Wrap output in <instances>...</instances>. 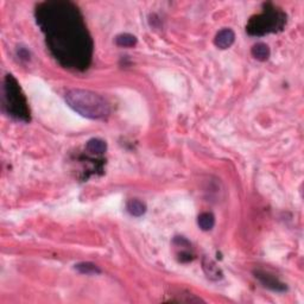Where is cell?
<instances>
[{
	"mask_svg": "<svg viewBox=\"0 0 304 304\" xmlns=\"http://www.w3.org/2000/svg\"><path fill=\"white\" fill-rule=\"evenodd\" d=\"M197 223L202 230H211L215 225V218L212 213H202Z\"/></svg>",
	"mask_w": 304,
	"mask_h": 304,
	"instance_id": "cell-12",
	"label": "cell"
},
{
	"mask_svg": "<svg viewBox=\"0 0 304 304\" xmlns=\"http://www.w3.org/2000/svg\"><path fill=\"white\" fill-rule=\"evenodd\" d=\"M75 270H77L82 275H98V273L101 272V270H100L95 264L88 263V261H86V263L76 264Z\"/></svg>",
	"mask_w": 304,
	"mask_h": 304,
	"instance_id": "cell-13",
	"label": "cell"
},
{
	"mask_svg": "<svg viewBox=\"0 0 304 304\" xmlns=\"http://www.w3.org/2000/svg\"><path fill=\"white\" fill-rule=\"evenodd\" d=\"M86 150L92 154H103L107 151V144L99 138H92L87 142Z\"/></svg>",
	"mask_w": 304,
	"mask_h": 304,
	"instance_id": "cell-10",
	"label": "cell"
},
{
	"mask_svg": "<svg viewBox=\"0 0 304 304\" xmlns=\"http://www.w3.org/2000/svg\"><path fill=\"white\" fill-rule=\"evenodd\" d=\"M115 43L121 48H132L137 44V37L131 33H120L115 38Z\"/></svg>",
	"mask_w": 304,
	"mask_h": 304,
	"instance_id": "cell-11",
	"label": "cell"
},
{
	"mask_svg": "<svg viewBox=\"0 0 304 304\" xmlns=\"http://www.w3.org/2000/svg\"><path fill=\"white\" fill-rule=\"evenodd\" d=\"M235 41V33L232 29H223L217 33L214 38V44L219 49H228L230 48Z\"/></svg>",
	"mask_w": 304,
	"mask_h": 304,
	"instance_id": "cell-6",
	"label": "cell"
},
{
	"mask_svg": "<svg viewBox=\"0 0 304 304\" xmlns=\"http://www.w3.org/2000/svg\"><path fill=\"white\" fill-rule=\"evenodd\" d=\"M254 275L255 278H257L264 287L270 289V290L277 291V293H283V291L287 290V285L279 281L278 278H276L275 276L270 275V273L264 271H255Z\"/></svg>",
	"mask_w": 304,
	"mask_h": 304,
	"instance_id": "cell-5",
	"label": "cell"
},
{
	"mask_svg": "<svg viewBox=\"0 0 304 304\" xmlns=\"http://www.w3.org/2000/svg\"><path fill=\"white\" fill-rule=\"evenodd\" d=\"M287 24V13L277 6L270 4L264 5L261 13L253 16L246 25V31L251 36H264L269 33H277L284 29Z\"/></svg>",
	"mask_w": 304,
	"mask_h": 304,
	"instance_id": "cell-4",
	"label": "cell"
},
{
	"mask_svg": "<svg viewBox=\"0 0 304 304\" xmlns=\"http://www.w3.org/2000/svg\"><path fill=\"white\" fill-rule=\"evenodd\" d=\"M202 267L206 276L211 279V281H220V279H223L224 273L221 271V269L212 259H209V258H203Z\"/></svg>",
	"mask_w": 304,
	"mask_h": 304,
	"instance_id": "cell-7",
	"label": "cell"
},
{
	"mask_svg": "<svg viewBox=\"0 0 304 304\" xmlns=\"http://www.w3.org/2000/svg\"><path fill=\"white\" fill-rule=\"evenodd\" d=\"M126 209H127V212L130 213V215L139 218V217H143V215L147 213V205H145L143 201H141V200L132 199L127 202Z\"/></svg>",
	"mask_w": 304,
	"mask_h": 304,
	"instance_id": "cell-8",
	"label": "cell"
},
{
	"mask_svg": "<svg viewBox=\"0 0 304 304\" xmlns=\"http://www.w3.org/2000/svg\"><path fill=\"white\" fill-rule=\"evenodd\" d=\"M252 56L254 57L257 61H260V62H265V61L269 60L270 55H271V51H270L269 45L265 43H257L252 47L251 49Z\"/></svg>",
	"mask_w": 304,
	"mask_h": 304,
	"instance_id": "cell-9",
	"label": "cell"
},
{
	"mask_svg": "<svg viewBox=\"0 0 304 304\" xmlns=\"http://www.w3.org/2000/svg\"><path fill=\"white\" fill-rule=\"evenodd\" d=\"M2 108L11 118L29 123L30 109L20 84L13 75H6L2 86Z\"/></svg>",
	"mask_w": 304,
	"mask_h": 304,
	"instance_id": "cell-3",
	"label": "cell"
},
{
	"mask_svg": "<svg viewBox=\"0 0 304 304\" xmlns=\"http://www.w3.org/2000/svg\"><path fill=\"white\" fill-rule=\"evenodd\" d=\"M35 16L55 60L65 68L86 71L94 43L77 6L66 0L44 1L37 5Z\"/></svg>",
	"mask_w": 304,
	"mask_h": 304,
	"instance_id": "cell-1",
	"label": "cell"
},
{
	"mask_svg": "<svg viewBox=\"0 0 304 304\" xmlns=\"http://www.w3.org/2000/svg\"><path fill=\"white\" fill-rule=\"evenodd\" d=\"M18 56L20 57V59H23V60H29L30 59V54H29V51L27 50H25V49H19L18 50Z\"/></svg>",
	"mask_w": 304,
	"mask_h": 304,
	"instance_id": "cell-14",
	"label": "cell"
},
{
	"mask_svg": "<svg viewBox=\"0 0 304 304\" xmlns=\"http://www.w3.org/2000/svg\"><path fill=\"white\" fill-rule=\"evenodd\" d=\"M66 102L73 111L93 120L106 119L111 113L108 102L99 94L86 89H71L66 93Z\"/></svg>",
	"mask_w": 304,
	"mask_h": 304,
	"instance_id": "cell-2",
	"label": "cell"
}]
</instances>
